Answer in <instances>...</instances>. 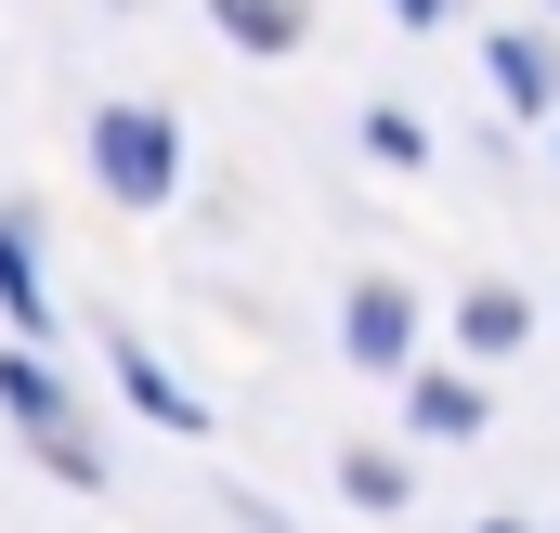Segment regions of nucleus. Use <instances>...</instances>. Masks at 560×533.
I'll return each instance as SVG.
<instances>
[{"instance_id": "obj_5", "label": "nucleus", "mask_w": 560, "mask_h": 533, "mask_svg": "<svg viewBox=\"0 0 560 533\" xmlns=\"http://www.w3.org/2000/svg\"><path fill=\"white\" fill-rule=\"evenodd\" d=\"M522 325H535V312H522L509 286H482V299H469V352H522Z\"/></svg>"}, {"instance_id": "obj_8", "label": "nucleus", "mask_w": 560, "mask_h": 533, "mask_svg": "<svg viewBox=\"0 0 560 533\" xmlns=\"http://www.w3.org/2000/svg\"><path fill=\"white\" fill-rule=\"evenodd\" d=\"M418 429H443V442H456V429H482V403L456 391V378H418Z\"/></svg>"}, {"instance_id": "obj_3", "label": "nucleus", "mask_w": 560, "mask_h": 533, "mask_svg": "<svg viewBox=\"0 0 560 533\" xmlns=\"http://www.w3.org/2000/svg\"><path fill=\"white\" fill-rule=\"evenodd\" d=\"M352 352L365 365H405V286H352Z\"/></svg>"}, {"instance_id": "obj_10", "label": "nucleus", "mask_w": 560, "mask_h": 533, "mask_svg": "<svg viewBox=\"0 0 560 533\" xmlns=\"http://www.w3.org/2000/svg\"><path fill=\"white\" fill-rule=\"evenodd\" d=\"M482 533H522V521H482Z\"/></svg>"}, {"instance_id": "obj_9", "label": "nucleus", "mask_w": 560, "mask_h": 533, "mask_svg": "<svg viewBox=\"0 0 560 533\" xmlns=\"http://www.w3.org/2000/svg\"><path fill=\"white\" fill-rule=\"evenodd\" d=\"M118 378H131V391L156 403V416H170V429H196V403H183V391H170V378H156V352H118Z\"/></svg>"}, {"instance_id": "obj_2", "label": "nucleus", "mask_w": 560, "mask_h": 533, "mask_svg": "<svg viewBox=\"0 0 560 533\" xmlns=\"http://www.w3.org/2000/svg\"><path fill=\"white\" fill-rule=\"evenodd\" d=\"M0 403H13V416H26V429H39V455H52V469H66V482H92V442H79V429H66V391H52V378H39V365H26V352H13V365H0Z\"/></svg>"}, {"instance_id": "obj_1", "label": "nucleus", "mask_w": 560, "mask_h": 533, "mask_svg": "<svg viewBox=\"0 0 560 533\" xmlns=\"http://www.w3.org/2000/svg\"><path fill=\"white\" fill-rule=\"evenodd\" d=\"M92 169H105L118 209H156V196L183 182V143H170V118H143V105H105V118H92Z\"/></svg>"}, {"instance_id": "obj_7", "label": "nucleus", "mask_w": 560, "mask_h": 533, "mask_svg": "<svg viewBox=\"0 0 560 533\" xmlns=\"http://www.w3.org/2000/svg\"><path fill=\"white\" fill-rule=\"evenodd\" d=\"M0 299H13V325H39V273H26V222H0Z\"/></svg>"}, {"instance_id": "obj_6", "label": "nucleus", "mask_w": 560, "mask_h": 533, "mask_svg": "<svg viewBox=\"0 0 560 533\" xmlns=\"http://www.w3.org/2000/svg\"><path fill=\"white\" fill-rule=\"evenodd\" d=\"M495 79H509V105H548L560 92V66L535 52V39H495Z\"/></svg>"}, {"instance_id": "obj_4", "label": "nucleus", "mask_w": 560, "mask_h": 533, "mask_svg": "<svg viewBox=\"0 0 560 533\" xmlns=\"http://www.w3.org/2000/svg\"><path fill=\"white\" fill-rule=\"evenodd\" d=\"M222 13V39H248V52H287L300 39V0H209Z\"/></svg>"}]
</instances>
